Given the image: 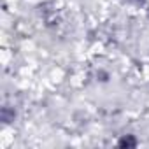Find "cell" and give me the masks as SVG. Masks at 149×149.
<instances>
[{
  "label": "cell",
  "mask_w": 149,
  "mask_h": 149,
  "mask_svg": "<svg viewBox=\"0 0 149 149\" xmlns=\"http://www.w3.org/2000/svg\"><path fill=\"white\" fill-rule=\"evenodd\" d=\"M121 146H135V140H132V139H125V140H121Z\"/></svg>",
  "instance_id": "obj_1"
}]
</instances>
